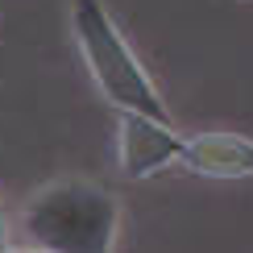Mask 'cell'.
<instances>
[{
	"label": "cell",
	"mask_w": 253,
	"mask_h": 253,
	"mask_svg": "<svg viewBox=\"0 0 253 253\" xmlns=\"http://www.w3.org/2000/svg\"><path fill=\"white\" fill-rule=\"evenodd\" d=\"M25 241L46 253H112L121 204L91 178H50L25 199Z\"/></svg>",
	"instance_id": "1"
},
{
	"label": "cell",
	"mask_w": 253,
	"mask_h": 253,
	"mask_svg": "<svg viewBox=\"0 0 253 253\" xmlns=\"http://www.w3.org/2000/svg\"><path fill=\"white\" fill-rule=\"evenodd\" d=\"M71 34H75L79 58L87 67L91 83L117 112H150L166 117V100L141 67V58L129 50L125 34L117 29L104 0H75L71 4Z\"/></svg>",
	"instance_id": "2"
},
{
	"label": "cell",
	"mask_w": 253,
	"mask_h": 253,
	"mask_svg": "<svg viewBox=\"0 0 253 253\" xmlns=\"http://www.w3.org/2000/svg\"><path fill=\"white\" fill-rule=\"evenodd\" d=\"M187 137L170 117L150 112H117V162L129 178H154L166 166H183Z\"/></svg>",
	"instance_id": "3"
},
{
	"label": "cell",
	"mask_w": 253,
	"mask_h": 253,
	"mask_svg": "<svg viewBox=\"0 0 253 253\" xmlns=\"http://www.w3.org/2000/svg\"><path fill=\"white\" fill-rule=\"evenodd\" d=\"M183 166L199 178H249L253 174V137L245 133H195L187 137Z\"/></svg>",
	"instance_id": "4"
},
{
	"label": "cell",
	"mask_w": 253,
	"mask_h": 253,
	"mask_svg": "<svg viewBox=\"0 0 253 253\" xmlns=\"http://www.w3.org/2000/svg\"><path fill=\"white\" fill-rule=\"evenodd\" d=\"M13 245V237H8V216H4V199H0V253Z\"/></svg>",
	"instance_id": "5"
}]
</instances>
